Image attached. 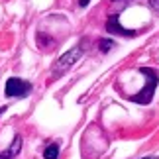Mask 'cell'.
Returning a JSON list of instances; mask_svg holds the SVG:
<instances>
[{
    "label": "cell",
    "instance_id": "9c48e42d",
    "mask_svg": "<svg viewBox=\"0 0 159 159\" xmlns=\"http://www.w3.org/2000/svg\"><path fill=\"white\" fill-rule=\"evenodd\" d=\"M90 2V0H79V6H83V8H84V6H87Z\"/></svg>",
    "mask_w": 159,
    "mask_h": 159
},
{
    "label": "cell",
    "instance_id": "52a82bcc",
    "mask_svg": "<svg viewBox=\"0 0 159 159\" xmlns=\"http://www.w3.org/2000/svg\"><path fill=\"white\" fill-rule=\"evenodd\" d=\"M112 47H114V41H112V39H102L100 43H98V49H100L102 53H108Z\"/></svg>",
    "mask_w": 159,
    "mask_h": 159
},
{
    "label": "cell",
    "instance_id": "5b68a950",
    "mask_svg": "<svg viewBox=\"0 0 159 159\" xmlns=\"http://www.w3.org/2000/svg\"><path fill=\"white\" fill-rule=\"evenodd\" d=\"M20 145H22V138L16 136L14 142H12V148H10L8 151H4V153L0 155V159H12L14 155H18V151H20Z\"/></svg>",
    "mask_w": 159,
    "mask_h": 159
},
{
    "label": "cell",
    "instance_id": "ba28073f",
    "mask_svg": "<svg viewBox=\"0 0 159 159\" xmlns=\"http://www.w3.org/2000/svg\"><path fill=\"white\" fill-rule=\"evenodd\" d=\"M148 2H149L151 8H153V10L157 12V14H159V0H148Z\"/></svg>",
    "mask_w": 159,
    "mask_h": 159
},
{
    "label": "cell",
    "instance_id": "277c9868",
    "mask_svg": "<svg viewBox=\"0 0 159 159\" xmlns=\"http://www.w3.org/2000/svg\"><path fill=\"white\" fill-rule=\"evenodd\" d=\"M106 30L110 34H120V35H128V38H132V35H136V32H132V30H126L120 26L118 22V16H110L108 22H106Z\"/></svg>",
    "mask_w": 159,
    "mask_h": 159
},
{
    "label": "cell",
    "instance_id": "30bf717a",
    "mask_svg": "<svg viewBox=\"0 0 159 159\" xmlns=\"http://www.w3.org/2000/svg\"><path fill=\"white\" fill-rule=\"evenodd\" d=\"M4 110H8V108H6V106H2V108H0V114H2V112H4Z\"/></svg>",
    "mask_w": 159,
    "mask_h": 159
},
{
    "label": "cell",
    "instance_id": "8992f818",
    "mask_svg": "<svg viewBox=\"0 0 159 159\" xmlns=\"http://www.w3.org/2000/svg\"><path fill=\"white\" fill-rule=\"evenodd\" d=\"M43 157L45 159H57L59 157V145L57 143H49L43 151Z\"/></svg>",
    "mask_w": 159,
    "mask_h": 159
},
{
    "label": "cell",
    "instance_id": "6da1fadb",
    "mask_svg": "<svg viewBox=\"0 0 159 159\" xmlns=\"http://www.w3.org/2000/svg\"><path fill=\"white\" fill-rule=\"evenodd\" d=\"M81 55H83V47H81V45H79V47H73V49H69L67 53H63V55L57 59L55 67L51 69V77L57 79V77H61V75H65V73L69 71L79 59H81Z\"/></svg>",
    "mask_w": 159,
    "mask_h": 159
},
{
    "label": "cell",
    "instance_id": "3957f363",
    "mask_svg": "<svg viewBox=\"0 0 159 159\" xmlns=\"http://www.w3.org/2000/svg\"><path fill=\"white\" fill-rule=\"evenodd\" d=\"M32 90V84L30 83H24L22 79L18 77H12L8 79V83H6L4 87V93L6 96H12V98H20V96H28V93Z\"/></svg>",
    "mask_w": 159,
    "mask_h": 159
},
{
    "label": "cell",
    "instance_id": "8fae6325",
    "mask_svg": "<svg viewBox=\"0 0 159 159\" xmlns=\"http://www.w3.org/2000/svg\"><path fill=\"white\" fill-rule=\"evenodd\" d=\"M142 159H157V157H142Z\"/></svg>",
    "mask_w": 159,
    "mask_h": 159
},
{
    "label": "cell",
    "instance_id": "7a4b0ae2",
    "mask_svg": "<svg viewBox=\"0 0 159 159\" xmlns=\"http://www.w3.org/2000/svg\"><path fill=\"white\" fill-rule=\"evenodd\" d=\"M142 73L148 75V84H145L132 100L138 102V104H148V102L151 100V96H153V93H155V87H157V73L153 69H148V67H143Z\"/></svg>",
    "mask_w": 159,
    "mask_h": 159
}]
</instances>
